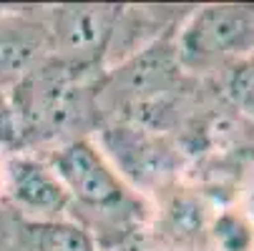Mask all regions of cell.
Segmentation results:
<instances>
[{"label": "cell", "instance_id": "6da1fadb", "mask_svg": "<svg viewBox=\"0 0 254 251\" xmlns=\"http://www.w3.org/2000/svg\"><path fill=\"white\" fill-rule=\"evenodd\" d=\"M38 156L53 168L68 194V219L93 239L98 251L149 229L151 201L124 181L93 136Z\"/></svg>", "mask_w": 254, "mask_h": 251}, {"label": "cell", "instance_id": "7a4b0ae2", "mask_svg": "<svg viewBox=\"0 0 254 251\" xmlns=\"http://www.w3.org/2000/svg\"><path fill=\"white\" fill-rule=\"evenodd\" d=\"M103 70H81L46 58L8 93L18 121V151L46 153L91 138L101 126L98 83Z\"/></svg>", "mask_w": 254, "mask_h": 251}, {"label": "cell", "instance_id": "3957f363", "mask_svg": "<svg viewBox=\"0 0 254 251\" xmlns=\"http://www.w3.org/2000/svg\"><path fill=\"white\" fill-rule=\"evenodd\" d=\"M174 43L181 68L199 81H211L232 63L254 55V3L194 5Z\"/></svg>", "mask_w": 254, "mask_h": 251}, {"label": "cell", "instance_id": "277c9868", "mask_svg": "<svg viewBox=\"0 0 254 251\" xmlns=\"http://www.w3.org/2000/svg\"><path fill=\"white\" fill-rule=\"evenodd\" d=\"M93 141L124 181L149 201L187 178V156L171 136L106 121L93 133Z\"/></svg>", "mask_w": 254, "mask_h": 251}, {"label": "cell", "instance_id": "5b68a950", "mask_svg": "<svg viewBox=\"0 0 254 251\" xmlns=\"http://www.w3.org/2000/svg\"><path fill=\"white\" fill-rule=\"evenodd\" d=\"M124 5L68 3L46 8L48 55L81 70H106V53Z\"/></svg>", "mask_w": 254, "mask_h": 251}, {"label": "cell", "instance_id": "8992f818", "mask_svg": "<svg viewBox=\"0 0 254 251\" xmlns=\"http://www.w3.org/2000/svg\"><path fill=\"white\" fill-rule=\"evenodd\" d=\"M0 201L15 213L35 221H61L68 219V194L53 168L28 151L5 153L3 158V186Z\"/></svg>", "mask_w": 254, "mask_h": 251}, {"label": "cell", "instance_id": "52a82bcc", "mask_svg": "<svg viewBox=\"0 0 254 251\" xmlns=\"http://www.w3.org/2000/svg\"><path fill=\"white\" fill-rule=\"evenodd\" d=\"M216 206L189 181H179L151 201L149 231L169 251H209Z\"/></svg>", "mask_w": 254, "mask_h": 251}, {"label": "cell", "instance_id": "ba28073f", "mask_svg": "<svg viewBox=\"0 0 254 251\" xmlns=\"http://www.w3.org/2000/svg\"><path fill=\"white\" fill-rule=\"evenodd\" d=\"M48 58L46 8L0 5V91L10 93Z\"/></svg>", "mask_w": 254, "mask_h": 251}, {"label": "cell", "instance_id": "9c48e42d", "mask_svg": "<svg viewBox=\"0 0 254 251\" xmlns=\"http://www.w3.org/2000/svg\"><path fill=\"white\" fill-rule=\"evenodd\" d=\"M0 251H98L93 239L70 219L35 221L0 201Z\"/></svg>", "mask_w": 254, "mask_h": 251}, {"label": "cell", "instance_id": "30bf717a", "mask_svg": "<svg viewBox=\"0 0 254 251\" xmlns=\"http://www.w3.org/2000/svg\"><path fill=\"white\" fill-rule=\"evenodd\" d=\"M211 83L222 100L254 131V55L232 63Z\"/></svg>", "mask_w": 254, "mask_h": 251}, {"label": "cell", "instance_id": "8fae6325", "mask_svg": "<svg viewBox=\"0 0 254 251\" xmlns=\"http://www.w3.org/2000/svg\"><path fill=\"white\" fill-rule=\"evenodd\" d=\"M211 251H254V229L247 211L237 206L216 208L209 229Z\"/></svg>", "mask_w": 254, "mask_h": 251}, {"label": "cell", "instance_id": "7c38bea8", "mask_svg": "<svg viewBox=\"0 0 254 251\" xmlns=\"http://www.w3.org/2000/svg\"><path fill=\"white\" fill-rule=\"evenodd\" d=\"M18 151V121L10 96L0 91V153Z\"/></svg>", "mask_w": 254, "mask_h": 251}, {"label": "cell", "instance_id": "4fadbf2b", "mask_svg": "<svg viewBox=\"0 0 254 251\" xmlns=\"http://www.w3.org/2000/svg\"><path fill=\"white\" fill-rule=\"evenodd\" d=\"M103 251H169V249H166L149 229H141V231L131 234L128 239L119 241L116 246L103 249Z\"/></svg>", "mask_w": 254, "mask_h": 251}, {"label": "cell", "instance_id": "5bb4252c", "mask_svg": "<svg viewBox=\"0 0 254 251\" xmlns=\"http://www.w3.org/2000/svg\"><path fill=\"white\" fill-rule=\"evenodd\" d=\"M247 216L252 221V229H254V181L249 186V199H247Z\"/></svg>", "mask_w": 254, "mask_h": 251}, {"label": "cell", "instance_id": "9a60e30c", "mask_svg": "<svg viewBox=\"0 0 254 251\" xmlns=\"http://www.w3.org/2000/svg\"><path fill=\"white\" fill-rule=\"evenodd\" d=\"M3 158H5V153H0V186H3Z\"/></svg>", "mask_w": 254, "mask_h": 251}]
</instances>
